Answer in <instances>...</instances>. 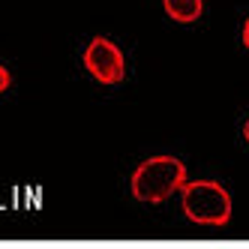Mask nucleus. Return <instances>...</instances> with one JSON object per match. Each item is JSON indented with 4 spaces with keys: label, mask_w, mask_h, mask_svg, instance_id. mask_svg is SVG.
Returning <instances> with one entry per match:
<instances>
[{
    "label": "nucleus",
    "mask_w": 249,
    "mask_h": 249,
    "mask_svg": "<svg viewBox=\"0 0 249 249\" xmlns=\"http://www.w3.org/2000/svg\"><path fill=\"white\" fill-rule=\"evenodd\" d=\"M186 165L177 156H150L144 159L129 177V192L132 198L144 201V204H162L168 201L174 192H180V186L186 183Z\"/></svg>",
    "instance_id": "1"
},
{
    "label": "nucleus",
    "mask_w": 249,
    "mask_h": 249,
    "mask_svg": "<svg viewBox=\"0 0 249 249\" xmlns=\"http://www.w3.org/2000/svg\"><path fill=\"white\" fill-rule=\"evenodd\" d=\"M180 207L195 225L222 228L231 222V195L216 180H186L180 186Z\"/></svg>",
    "instance_id": "2"
},
{
    "label": "nucleus",
    "mask_w": 249,
    "mask_h": 249,
    "mask_svg": "<svg viewBox=\"0 0 249 249\" xmlns=\"http://www.w3.org/2000/svg\"><path fill=\"white\" fill-rule=\"evenodd\" d=\"M81 63H84L87 72H90V78L99 81V84H120L126 78V57H123L117 42L105 39V36H93L87 42Z\"/></svg>",
    "instance_id": "3"
},
{
    "label": "nucleus",
    "mask_w": 249,
    "mask_h": 249,
    "mask_svg": "<svg viewBox=\"0 0 249 249\" xmlns=\"http://www.w3.org/2000/svg\"><path fill=\"white\" fill-rule=\"evenodd\" d=\"M162 9L168 12V18L180 21V24H192L201 18L204 0H162Z\"/></svg>",
    "instance_id": "4"
},
{
    "label": "nucleus",
    "mask_w": 249,
    "mask_h": 249,
    "mask_svg": "<svg viewBox=\"0 0 249 249\" xmlns=\"http://www.w3.org/2000/svg\"><path fill=\"white\" fill-rule=\"evenodd\" d=\"M9 81H12V78H9V69H6L3 63H0V93H3L6 87H9Z\"/></svg>",
    "instance_id": "5"
},
{
    "label": "nucleus",
    "mask_w": 249,
    "mask_h": 249,
    "mask_svg": "<svg viewBox=\"0 0 249 249\" xmlns=\"http://www.w3.org/2000/svg\"><path fill=\"white\" fill-rule=\"evenodd\" d=\"M240 36H243V45L249 48V18L243 21V33H240Z\"/></svg>",
    "instance_id": "6"
},
{
    "label": "nucleus",
    "mask_w": 249,
    "mask_h": 249,
    "mask_svg": "<svg viewBox=\"0 0 249 249\" xmlns=\"http://www.w3.org/2000/svg\"><path fill=\"white\" fill-rule=\"evenodd\" d=\"M243 138H246V144H249V117H246V123H243Z\"/></svg>",
    "instance_id": "7"
}]
</instances>
